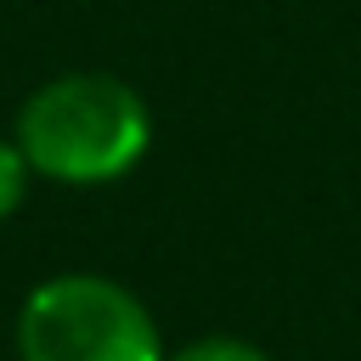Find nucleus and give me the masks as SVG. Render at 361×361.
I'll list each match as a JSON object with an SVG mask.
<instances>
[{
    "label": "nucleus",
    "mask_w": 361,
    "mask_h": 361,
    "mask_svg": "<svg viewBox=\"0 0 361 361\" xmlns=\"http://www.w3.org/2000/svg\"><path fill=\"white\" fill-rule=\"evenodd\" d=\"M34 175L62 186H107L130 175L152 147V113L118 73L73 68L45 79L11 124Z\"/></svg>",
    "instance_id": "f257e3e1"
},
{
    "label": "nucleus",
    "mask_w": 361,
    "mask_h": 361,
    "mask_svg": "<svg viewBox=\"0 0 361 361\" xmlns=\"http://www.w3.org/2000/svg\"><path fill=\"white\" fill-rule=\"evenodd\" d=\"M17 361H169L152 310L113 276H45L17 310Z\"/></svg>",
    "instance_id": "f03ea898"
},
{
    "label": "nucleus",
    "mask_w": 361,
    "mask_h": 361,
    "mask_svg": "<svg viewBox=\"0 0 361 361\" xmlns=\"http://www.w3.org/2000/svg\"><path fill=\"white\" fill-rule=\"evenodd\" d=\"M28 175H34V169H28L23 147H17V135H0V220L23 209V197H28Z\"/></svg>",
    "instance_id": "7ed1b4c3"
},
{
    "label": "nucleus",
    "mask_w": 361,
    "mask_h": 361,
    "mask_svg": "<svg viewBox=\"0 0 361 361\" xmlns=\"http://www.w3.org/2000/svg\"><path fill=\"white\" fill-rule=\"evenodd\" d=\"M169 361H271L259 344H248V338H231V333H209V338H192V344H180Z\"/></svg>",
    "instance_id": "20e7f679"
}]
</instances>
